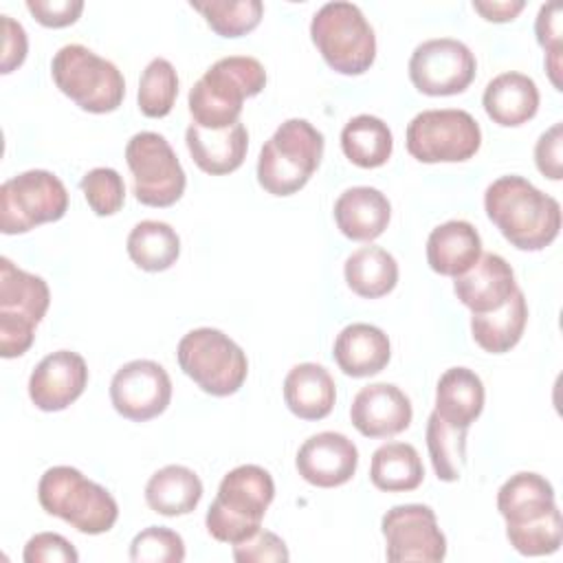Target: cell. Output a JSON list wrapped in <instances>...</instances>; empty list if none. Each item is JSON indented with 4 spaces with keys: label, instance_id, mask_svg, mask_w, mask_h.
Wrapping results in <instances>:
<instances>
[{
    "label": "cell",
    "instance_id": "cell-3",
    "mask_svg": "<svg viewBox=\"0 0 563 563\" xmlns=\"http://www.w3.org/2000/svg\"><path fill=\"white\" fill-rule=\"evenodd\" d=\"M275 497V484L266 468L242 464L229 471L211 501L205 526L216 541L235 545L253 537Z\"/></svg>",
    "mask_w": 563,
    "mask_h": 563
},
{
    "label": "cell",
    "instance_id": "cell-8",
    "mask_svg": "<svg viewBox=\"0 0 563 563\" xmlns=\"http://www.w3.org/2000/svg\"><path fill=\"white\" fill-rule=\"evenodd\" d=\"M180 369L207 394L231 396L249 374L244 350L216 328H196L187 332L176 347Z\"/></svg>",
    "mask_w": 563,
    "mask_h": 563
},
{
    "label": "cell",
    "instance_id": "cell-21",
    "mask_svg": "<svg viewBox=\"0 0 563 563\" xmlns=\"http://www.w3.org/2000/svg\"><path fill=\"white\" fill-rule=\"evenodd\" d=\"M185 143L194 163L202 172L222 176L235 172L244 163L249 150V132L240 121L222 130H205L191 123L185 132Z\"/></svg>",
    "mask_w": 563,
    "mask_h": 563
},
{
    "label": "cell",
    "instance_id": "cell-22",
    "mask_svg": "<svg viewBox=\"0 0 563 563\" xmlns=\"http://www.w3.org/2000/svg\"><path fill=\"white\" fill-rule=\"evenodd\" d=\"M391 205L376 187H350L334 202L339 231L356 242H372L387 229Z\"/></svg>",
    "mask_w": 563,
    "mask_h": 563
},
{
    "label": "cell",
    "instance_id": "cell-37",
    "mask_svg": "<svg viewBox=\"0 0 563 563\" xmlns=\"http://www.w3.org/2000/svg\"><path fill=\"white\" fill-rule=\"evenodd\" d=\"M130 559L134 563H180L185 559V541L165 526H150L132 539Z\"/></svg>",
    "mask_w": 563,
    "mask_h": 563
},
{
    "label": "cell",
    "instance_id": "cell-32",
    "mask_svg": "<svg viewBox=\"0 0 563 563\" xmlns=\"http://www.w3.org/2000/svg\"><path fill=\"white\" fill-rule=\"evenodd\" d=\"M369 479L378 490L405 493L413 490L424 479V468L418 451L407 442H387L372 455Z\"/></svg>",
    "mask_w": 563,
    "mask_h": 563
},
{
    "label": "cell",
    "instance_id": "cell-46",
    "mask_svg": "<svg viewBox=\"0 0 563 563\" xmlns=\"http://www.w3.org/2000/svg\"><path fill=\"white\" fill-rule=\"evenodd\" d=\"M523 7V0H473V9L488 22H510Z\"/></svg>",
    "mask_w": 563,
    "mask_h": 563
},
{
    "label": "cell",
    "instance_id": "cell-4",
    "mask_svg": "<svg viewBox=\"0 0 563 563\" xmlns=\"http://www.w3.org/2000/svg\"><path fill=\"white\" fill-rule=\"evenodd\" d=\"M321 156L323 134L306 119H288L260 152L257 183L273 196L297 194L317 172Z\"/></svg>",
    "mask_w": 563,
    "mask_h": 563
},
{
    "label": "cell",
    "instance_id": "cell-14",
    "mask_svg": "<svg viewBox=\"0 0 563 563\" xmlns=\"http://www.w3.org/2000/svg\"><path fill=\"white\" fill-rule=\"evenodd\" d=\"M380 530L385 537L387 561L438 563L446 556V539L438 528L435 512L424 504L394 506L383 515Z\"/></svg>",
    "mask_w": 563,
    "mask_h": 563
},
{
    "label": "cell",
    "instance_id": "cell-13",
    "mask_svg": "<svg viewBox=\"0 0 563 563\" xmlns=\"http://www.w3.org/2000/svg\"><path fill=\"white\" fill-rule=\"evenodd\" d=\"M477 62L471 48L453 37H433L418 44L409 57V79L431 97L464 92L475 79Z\"/></svg>",
    "mask_w": 563,
    "mask_h": 563
},
{
    "label": "cell",
    "instance_id": "cell-44",
    "mask_svg": "<svg viewBox=\"0 0 563 563\" xmlns=\"http://www.w3.org/2000/svg\"><path fill=\"white\" fill-rule=\"evenodd\" d=\"M561 145H563V125L554 123L545 130L534 145L537 169L550 180H561Z\"/></svg>",
    "mask_w": 563,
    "mask_h": 563
},
{
    "label": "cell",
    "instance_id": "cell-18",
    "mask_svg": "<svg viewBox=\"0 0 563 563\" xmlns=\"http://www.w3.org/2000/svg\"><path fill=\"white\" fill-rule=\"evenodd\" d=\"M411 400L391 383L363 387L350 407L354 429L365 438H391L411 424Z\"/></svg>",
    "mask_w": 563,
    "mask_h": 563
},
{
    "label": "cell",
    "instance_id": "cell-43",
    "mask_svg": "<svg viewBox=\"0 0 563 563\" xmlns=\"http://www.w3.org/2000/svg\"><path fill=\"white\" fill-rule=\"evenodd\" d=\"M26 9L31 15L51 29H62L77 22L84 11L81 0H26Z\"/></svg>",
    "mask_w": 563,
    "mask_h": 563
},
{
    "label": "cell",
    "instance_id": "cell-30",
    "mask_svg": "<svg viewBox=\"0 0 563 563\" xmlns=\"http://www.w3.org/2000/svg\"><path fill=\"white\" fill-rule=\"evenodd\" d=\"M345 282L352 292L365 299H378L398 284V264L394 255L380 246L356 249L343 266Z\"/></svg>",
    "mask_w": 563,
    "mask_h": 563
},
{
    "label": "cell",
    "instance_id": "cell-38",
    "mask_svg": "<svg viewBox=\"0 0 563 563\" xmlns=\"http://www.w3.org/2000/svg\"><path fill=\"white\" fill-rule=\"evenodd\" d=\"M88 207L97 216H112L125 202V185L117 169L112 167H95L84 174L79 183Z\"/></svg>",
    "mask_w": 563,
    "mask_h": 563
},
{
    "label": "cell",
    "instance_id": "cell-28",
    "mask_svg": "<svg viewBox=\"0 0 563 563\" xmlns=\"http://www.w3.org/2000/svg\"><path fill=\"white\" fill-rule=\"evenodd\" d=\"M202 499L200 477L180 464H169L156 471L145 484L147 506L165 517L189 515Z\"/></svg>",
    "mask_w": 563,
    "mask_h": 563
},
{
    "label": "cell",
    "instance_id": "cell-15",
    "mask_svg": "<svg viewBox=\"0 0 563 563\" xmlns=\"http://www.w3.org/2000/svg\"><path fill=\"white\" fill-rule=\"evenodd\" d=\"M110 400L112 407L128 420L145 422L156 418L172 400L169 374L156 361H130L112 376Z\"/></svg>",
    "mask_w": 563,
    "mask_h": 563
},
{
    "label": "cell",
    "instance_id": "cell-26",
    "mask_svg": "<svg viewBox=\"0 0 563 563\" xmlns=\"http://www.w3.org/2000/svg\"><path fill=\"white\" fill-rule=\"evenodd\" d=\"M284 400L297 418L321 420L336 400L334 378L319 363H299L284 378Z\"/></svg>",
    "mask_w": 563,
    "mask_h": 563
},
{
    "label": "cell",
    "instance_id": "cell-27",
    "mask_svg": "<svg viewBox=\"0 0 563 563\" xmlns=\"http://www.w3.org/2000/svg\"><path fill=\"white\" fill-rule=\"evenodd\" d=\"M484 409V383L468 367H449L435 385V413L457 429H468Z\"/></svg>",
    "mask_w": 563,
    "mask_h": 563
},
{
    "label": "cell",
    "instance_id": "cell-29",
    "mask_svg": "<svg viewBox=\"0 0 563 563\" xmlns=\"http://www.w3.org/2000/svg\"><path fill=\"white\" fill-rule=\"evenodd\" d=\"M526 321H528V303L523 292L517 288L501 308L484 314H473L471 332L475 343L482 350L490 354H504L519 343Z\"/></svg>",
    "mask_w": 563,
    "mask_h": 563
},
{
    "label": "cell",
    "instance_id": "cell-19",
    "mask_svg": "<svg viewBox=\"0 0 563 563\" xmlns=\"http://www.w3.org/2000/svg\"><path fill=\"white\" fill-rule=\"evenodd\" d=\"M517 290L515 273L510 264L497 253H484L460 277H455V297L473 312L484 314L501 308Z\"/></svg>",
    "mask_w": 563,
    "mask_h": 563
},
{
    "label": "cell",
    "instance_id": "cell-45",
    "mask_svg": "<svg viewBox=\"0 0 563 563\" xmlns=\"http://www.w3.org/2000/svg\"><path fill=\"white\" fill-rule=\"evenodd\" d=\"M0 24H2V73H11L13 68H18L24 57H26V33L24 26L20 22H15L11 15H0Z\"/></svg>",
    "mask_w": 563,
    "mask_h": 563
},
{
    "label": "cell",
    "instance_id": "cell-34",
    "mask_svg": "<svg viewBox=\"0 0 563 563\" xmlns=\"http://www.w3.org/2000/svg\"><path fill=\"white\" fill-rule=\"evenodd\" d=\"M466 431L444 422L435 411L427 420V449L438 479H460L466 464Z\"/></svg>",
    "mask_w": 563,
    "mask_h": 563
},
{
    "label": "cell",
    "instance_id": "cell-11",
    "mask_svg": "<svg viewBox=\"0 0 563 563\" xmlns=\"http://www.w3.org/2000/svg\"><path fill=\"white\" fill-rule=\"evenodd\" d=\"M68 211L64 183L46 169L22 172L0 187V229L7 235L26 233L44 222H55Z\"/></svg>",
    "mask_w": 563,
    "mask_h": 563
},
{
    "label": "cell",
    "instance_id": "cell-1",
    "mask_svg": "<svg viewBox=\"0 0 563 563\" xmlns=\"http://www.w3.org/2000/svg\"><path fill=\"white\" fill-rule=\"evenodd\" d=\"M484 209L499 233L519 251L545 249L561 229V205L515 174L486 187Z\"/></svg>",
    "mask_w": 563,
    "mask_h": 563
},
{
    "label": "cell",
    "instance_id": "cell-20",
    "mask_svg": "<svg viewBox=\"0 0 563 563\" xmlns=\"http://www.w3.org/2000/svg\"><path fill=\"white\" fill-rule=\"evenodd\" d=\"M497 510L506 519V528H523L559 512L552 484L530 471L515 473L501 484Z\"/></svg>",
    "mask_w": 563,
    "mask_h": 563
},
{
    "label": "cell",
    "instance_id": "cell-10",
    "mask_svg": "<svg viewBox=\"0 0 563 563\" xmlns=\"http://www.w3.org/2000/svg\"><path fill=\"white\" fill-rule=\"evenodd\" d=\"M479 145V123L466 110H422L407 125V152L420 163L468 161Z\"/></svg>",
    "mask_w": 563,
    "mask_h": 563
},
{
    "label": "cell",
    "instance_id": "cell-35",
    "mask_svg": "<svg viewBox=\"0 0 563 563\" xmlns=\"http://www.w3.org/2000/svg\"><path fill=\"white\" fill-rule=\"evenodd\" d=\"M189 4L200 11L207 24L222 37H240L253 31L264 15L260 0H191Z\"/></svg>",
    "mask_w": 563,
    "mask_h": 563
},
{
    "label": "cell",
    "instance_id": "cell-33",
    "mask_svg": "<svg viewBox=\"0 0 563 563\" xmlns=\"http://www.w3.org/2000/svg\"><path fill=\"white\" fill-rule=\"evenodd\" d=\"M128 255L147 273L167 271L180 255V238L167 222L143 220L128 235Z\"/></svg>",
    "mask_w": 563,
    "mask_h": 563
},
{
    "label": "cell",
    "instance_id": "cell-16",
    "mask_svg": "<svg viewBox=\"0 0 563 563\" xmlns=\"http://www.w3.org/2000/svg\"><path fill=\"white\" fill-rule=\"evenodd\" d=\"M295 466L308 484L334 488L354 477L358 466V449L343 433L321 431L310 435L299 446Z\"/></svg>",
    "mask_w": 563,
    "mask_h": 563
},
{
    "label": "cell",
    "instance_id": "cell-17",
    "mask_svg": "<svg viewBox=\"0 0 563 563\" xmlns=\"http://www.w3.org/2000/svg\"><path fill=\"white\" fill-rule=\"evenodd\" d=\"M88 367L84 356L57 350L44 356L29 378V398L42 411H62L86 389Z\"/></svg>",
    "mask_w": 563,
    "mask_h": 563
},
{
    "label": "cell",
    "instance_id": "cell-23",
    "mask_svg": "<svg viewBox=\"0 0 563 563\" xmlns=\"http://www.w3.org/2000/svg\"><path fill=\"white\" fill-rule=\"evenodd\" d=\"M332 356L343 374L365 378L387 367L391 345L380 328L369 323H350L336 334Z\"/></svg>",
    "mask_w": 563,
    "mask_h": 563
},
{
    "label": "cell",
    "instance_id": "cell-36",
    "mask_svg": "<svg viewBox=\"0 0 563 563\" xmlns=\"http://www.w3.org/2000/svg\"><path fill=\"white\" fill-rule=\"evenodd\" d=\"M178 97V75L172 62L154 57L139 81V110L150 119L167 117Z\"/></svg>",
    "mask_w": 563,
    "mask_h": 563
},
{
    "label": "cell",
    "instance_id": "cell-42",
    "mask_svg": "<svg viewBox=\"0 0 563 563\" xmlns=\"http://www.w3.org/2000/svg\"><path fill=\"white\" fill-rule=\"evenodd\" d=\"M24 563H77L79 554L68 539L57 532H37L24 545Z\"/></svg>",
    "mask_w": 563,
    "mask_h": 563
},
{
    "label": "cell",
    "instance_id": "cell-5",
    "mask_svg": "<svg viewBox=\"0 0 563 563\" xmlns=\"http://www.w3.org/2000/svg\"><path fill=\"white\" fill-rule=\"evenodd\" d=\"M40 506L84 534L108 532L119 517L114 497L73 466L48 468L37 484Z\"/></svg>",
    "mask_w": 563,
    "mask_h": 563
},
{
    "label": "cell",
    "instance_id": "cell-2",
    "mask_svg": "<svg viewBox=\"0 0 563 563\" xmlns=\"http://www.w3.org/2000/svg\"><path fill=\"white\" fill-rule=\"evenodd\" d=\"M266 86L264 66L249 55H229L211 68L189 90V112L196 125L222 130L240 121L242 103Z\"/></svg>",
    "mask_w": 563,
    "mask_h": 563
},
{
    "label": "cell",
    "instance_id": "cell-25",
    "mask_svg": "<svg viewBox=\"0 0 563 563\" xmlns=\"http://www.w3.org/2000/svg\"><path fill=\"white\" fill-rule=\"evenodd\" d=\"M482 103L497 125L517 128L537 114L539 88L528 75L508 70L486 84Z\"/></svg>",
    "mask_w": 563,
    "mask_h": 563
},
{
    "label": "cell",
    "instance_id": "cell-7",
    "mask_svg": "<svg viewBox=\"0 0 563 563\" xmlns=\"http://www.w3.org/2000/svg\"><path fill=\"white\" fill-rule=\"evenodd\" d=\"M51 75L55 86L86 112H112L125 97L121 70L81 44L62 46L51 62Z\"/></svg>",
    "mask_w": 563,
    "mask_h": 563
},
{
    "label": "cell",
    "instance_id": "cell-40",
    "mask_svg": "<svg viewBox=\"0 0 563 563\" xmlns=\"http://www.w3.org/2000/svg\"><path fill=\"white\" fill-rule=\"evenodd\" d=\"M561 4L559 2H548L541 4L534 22V33L537 42L545 48V70L550 75V81L554 84L556 90H563L561 84Z\"/></svg>",
    "mask_w": 563,
    "mask_h": 563
},
{
    "label": "cell",
    "instance_id": "cell-12",
    "mask_svg": "<svg viewBox=\"0 0 563 563\" xmlns=\"http://www.w3.org/2000/svg\"><path fill=\"white\" fill-rule=\"evenodd\" d=\"M125 163L134 176V196L141 205L169 207L180 200L187 176L163 134H134L125 145Z\"/></svg>",
    "mask_w": 563,
    "mask_h": 563
},
{
    "label": "cell",
    "instance_id": "cell-24",
    "mask_svg": "<svg viewBox=\"0 0 563 563\" xmlns=\"http://www.w3.org/2000/svg\"><path fill=\"white\" fill-rule=\"evenodd\" d=\"M482 255V238L477 229L466 220H449L438 224L427 240V262L431 271L460 277Z\"/></svg>",
    "mask_w": 563,
    "mask_h": 563
},
{
    "label": "cell",
    "instance_id": "cell-9",
    "mask_svg": "<svg viewBox=\"0 0 563 563\" xmlns=\"http://www.w3.org/2000/svg\"><path fill=\"white\" fill-rule=\"evenodd\" d=\"M51 303L46 282L0 257V354L22 356L35 339V325Z\"/></svg>",
    "mask_w": 563,
    "mask_h": 563
},
{
    "label": "cell",
    "instance_id": "cell-41",
    "mask_svg": "<svg viewBox=\"0 0 563 563\" xmlns=\"http://www.w3.org/2000/svg\"><path fill=\"white\" fill-rule=\"evenodd\" d=\"M233 559L238 563H286L290 554L275 532L260 528L253 537L233 545Z\"/></svg>",
    "mask_w": 563,
    "mask_h": 563
},
{
    "label": "cell",
    "instance_id": "cell-6",
    "mask_svg": "<svg viewBox=\"0 0 563 563\" xmlns=\"http://www.w3.org/2000/svg\"><path fill=\"white\" fill-rule=\"evenodd\" d=\"M310 37L325 64L341 75H361L374 64V29L352 2L336 0L323 4L312 15Z\"/></svg>",
    "mask_w": 563,
    "mask_h": 563
},
{
    "label": "cell",
    "instance_id": "cell-39",
    "mask_svg": "<svg viewBox=\"0 0 563 563\" xmlns=\"http://www.w3.org/2000/svg\"><path fill=\"white\" fill-rule=\"evenodd\" d=\"M510 545L523 556H545L554 554L561 548V512H554L537 523L523 528H506Z\"/></svg>",
    "mask_w": 563,
    "mask_h": 563
},
{
    "label": "cell",
    "instance_id": "cell-31",
    "mask_svg": "<svg viewBox=\"0 0 563 563\" xmlns=\"http://www.w3.org/2000/svg\"><path fill=\"white\" fill-rule=\"evenodd\" d=\"M341 150L350 163L363 169H374L389 161L394 136L383 119L358 114L345 123L341 132Z\"/></svg>",
    "mask_w": 563,
    "mask_h": 563
}]
</instances>
